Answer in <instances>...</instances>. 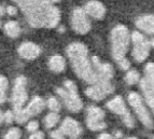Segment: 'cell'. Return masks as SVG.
<instances>
[{
  "mask_svg": "<svg viewBox=\"0 0 154 139\" xmlns=\"http://www.w3.org/2000/svg\"><path fill=\"white\" fill-rule=\"evenodd\" d=\"M25 14L33 28H54L60 21V12L53 5L42 0H13Z\"/></svg>",
  "mask_w": 154,
  "mask_h": 139,
  "instance_id": "obj_1",
  "label": "cell"
},
{
  "mask_svg": "<svg viewBox=\"0 0 154 139\" xmlns=\"http://www.w3.org/2000/svg\"><path fill=\"white\" fill-rule=\"evenodd\" d=\"M67 55L78 77L90 84L97 82V75L88 58V50L84 44L80 42L69 44L67 48Z\"/></svg>",
  "mask_w": 154,
  "mask_h": 139,
  "instance_id": "obj_2",
  "label": "cell"
},
{
  "mask_svg": "<svg viewBox=\"0 0 154 139\" xmlns=\"http://www.w3.org/2000/svg\"><path fill=\"white\" fill-rule=\"evenodd\" d=\"M131 43V34L128 28L124 25H118L111 31V51L112 57L123 70L131 67V63L126 58V53L128 51Z\"/></svg>",
  "mask_w": 154,
  "mask_h": 139,
  "instance_id": "obj_3",
  "label": "cell"
},
{
  "mask_svg": "<svg viewBox=\"0 0 154 139\" xmlns=\"http://www.w3.org/2000/svg\"><path fill=\"white\" fill-rule=\"evenodd\" d=\"M57 94L59 97L62 98L64 101L65 106L67 107L68 110L71 112H79L80 110H82L83 108V103L81 100L80 96L78 95V88L77 85L73 81L67 80L64 82V88H58L56 90Z\"/></svg>",
  "mask_w": 154,
  "mask_h": 139,
  "instance_id": "obj_4",
  "label": "cell"
},
{
  "mask_svg": "<svg viewBox=\"0 0 154 139\" xmlns=\"http://www.w3.org/2000/svg\"><path fill=\"white\" fill-rule=\"evenodd\" d=\"M133 42V57L138 63L144 62L150 54V41L139 31H134L131 36Z\"/></svg>",
  "mask_w": 154,
  "mask_h": 139,
  "instance_id": "obj_5",
  "label": "cell"
},
{
  "mask_svg": "<svg viewBox=\"0 0 154 139\" xmlns=\"http://www.w3.org/2000/svg\"><path fill=\"white\" fill-rule=\"evenodd\" d=\"M44 108H45V101L41 97L35 96L26 108H22L20 110L15 111L14 120H16L17 123L23 124L26 121H28L31 116L41 113Z\"/></svg>",
  "mask_w": 154,
  "mask_h": 139,
  "instance_id": "obj_6",
  "label": "cell"
},
{
  "mask_svg": "<svg viewBox=\"0 0 154 139\" xmlns=\"http://www.w3.org/2000/svg\"><path fill=\"white\" fill-rule=\"evenodd\" d=\"M128 103L133 107V109L136 112L137 116L139 118L140 122L143 124L146 128L152 129L154 127V122L150 116L149 111L146 108L141 97L136 92H131L128 94Z\"/></svg>",
  "mask_w": 154,
  "mask_h": 139,
  "instance_id": "obj_7",
  "label": "cell"
},
{
  "mask_svg": "<svg viewBox=\"0 0 154 139\" xmlns=\"http://www.w3.org/2000/svg\"><path fill=\"white\" fill-rule=\"evenodd\" d=\"M26 84H27V79L23 76L16 78L14 86L12 91V97H11V103H12L13 109L15 111L24 108L26 101L28 99V94L26 90Z\"/></svg>",
  "mask_w": 154,
  "mask_h": 139,
  "instance_id": "obj_8",
  "label": "cell"
},
{
  "mask_svg": "<svg viewBox=\"0 0 154 139\" xmlns=\"http://www.w3.org/2000/svg\"><path fill=\"white\" fill-rule=\"evenodd\" d=\"M113 92H114V85L111 83V81L98 80L85 91V94L91 99L98 101L103 100V98H106V96H108Z\"/></svg>",
  "mask_w": 154,
  "mask_h": 139,
  "instance_id": "obj_9",
  "label": "cell"
},
{
  "mask_svg": "<svg viewBox=\"0 0 154 139\" xmlns=\"http://www.w3.org/2000/svg\"><path fill=\"white\" fill-rule=\"evenodd\" d=\"M71 23L72 29L80 35L88 34L91 30V22L88 20V15L85 13L84 9L75 8L71 14Z\"/></svg>",
  "mask_w": 154,
  "mask_h": 139,
  "instance_id": "obj_10",
  "label": "cell"
},
{
  "mask_svg": "<svg viewBox=\"0 0 154 139\" xmlns=\"http://www.w3.org/2000/svg\"><path fill=\"white\" fill-rule=\"evenodd\" d=\"M105 120V111L96 106H90L88 108L86 125L91 131H101L107 127Z\"/></svg>",
  "mask_w": 154,
  "mask_h": 139,
  "instance_id": "obj_11",
  "label": "cell"
},
{
  "mask_svg": "<svg viewBox=\"0 0 154 139\" xmlns=\"http://www.w3.org/2000/svg\"><path fill=\"white\" fill-rule=\"evenodd\" d=\"M140 81V88L146 96H154V63H148L144 68V77Z\"/></svg>",
  "mask_w": 154,
  "mask_h": 139,
  "instance_id": "obj_12",
  "label": "cell"
},
{
  "mask_svg": "<svg viewBox=\"0 0 154 139\" xmlns=\"http://www.w3.org/2000/svg\"><path fill=\"white\" fill-rule=\"evenodd\" d=\"M92 64L93 67L95 69L96 75H97V81L103 80V81H111L113 76H114V70L113 67L110 64L107 63H100L99 58L94 56L92 58Z\"/></svg>",
  "mask_w": 154,
  "mask_h": 139,
  "instance_id": "obj_13",
  "label": "cell"
},
{
  "mask_svg": "<svg viewBox=\"0 0 154 139\" xmlns=\"http://www.w3.org/2000/svg\"><path fill=\"white\" fill-rule=\"evenodd\" d=\"M59 131L64 136H68L71 139H78L82 134V127L80 123L71 118L65 119L60 125Z\"/></svg>",
  "mask_w": 154,
  "mask_h": 139,
  "instance_id": "obj_14",
  "label": "cell"
},
{
  "mask_svg": "<svg viewBox=\"0 0 154 139\" xmlns=\"http://www.w3.org/2000/svg\"><path fill=\"white\" fill-rule=\"evenodd\" d=\"M85 13L95 20H103L106 15V7L97 0H91L84 7Z\"/></svg>",
  "mask_w": 154,
  "mask_h": 139,
  "instance_id": "obj_15",
  "label": "cell"
},
{
  "mask_svg": "<svg viewBox=\"0 0 154 139\" xmlns=\"http://www.w3.org/2000/svg\"><path fill=\"white\" fill-rule=\"evenodd\" d=\"M40 53H41L40 48L33 42H24L18 48L20 56L24 59H28V60H32V59L37 58L40 55Z\"/></svg>",
  "mask_w": 154,
  "mask_h": 139,
  "instance_id": "obj_16",
  "label": "cell"
},
{
  "mask_svg": "<svg viewBox=\"0 0 154 139\" xmlns=\"http://www.w3.org/2000/svg\"><path fill=\"white\" fill-rule=\"evenodd\" d=\"M136 26L141 31L146 35H154V15L146 14V15L139 16L136 20Z\"/></svg>",
  "mask_w": 154,
  "mask_h": 139,
  "instance_id": "obj_17",
  "label": "cell"
},
{
  "mask_svg": "<svg viewBox=\"0 0 154 139\" xmlns=\"http://www.w3.org/2000/svg\"><path fill=\"white\" fill-rule=\"evenodd\" d=\"M107 108L110 111H112L113 113L119 114V116H123L127 112V109H126L125 103H124L123 98L121 96H116L113 99H111L110 101L107 103Z\"/></svg>",
  "mask_w": 154,
  "mask_h": 139,
  "instance_id": "obj_18",
  "label": "cell"
},
{
  "mask_svg": "<svg viewBox=\"0 0 154 139\" xmlns=\"http://www.w3.org/2000/svg\"><path fill=\"white\" fill-rule=\"evenodd\" d=\"M49 67L55 73H60L66 68V62L65 58L60 55H54L49 60Z\"/></svg>",
  "mask_w": 154,
  "mask_h": 139,
  "instance_id": "obj_19",
  "label": "cell"
},
{
  "mask_svg": "<svg viewBox=\"0 0 154 139\" xmlns=\"http://www.w3.org/2000/svg\"><path fill=\"white\" fill-rule=\"evenodd\" d=\"M5 31L10 38H17L21 35V27L18 25L17 22L15 21H9L5 25Z\"/></svg>",
  "mask_w": 154,
  "mask_h": 139,
  "instance_id": "obj_20",
  "label": "cell"
},
{
  "mask_svg": "<svg viewBox=\"0 0 154 139\" xmlns=\"http://www.w3.org/2000/svg\"><path fill=\"white\" fill-rule=\"evenodd\" d=\"M59 121V116L57 112H50L49 114H46V116L44 118V126L46 128H53L54 126H56V124Z\"/></svg>",
  "mask_w": 154,
  "mask_h": 139,
  "instance_id": "obj_21",
  "label": "cell"
},
{
  "mask_svg": "<svg viewBox=\"0 0 154 139\" xmlns=\"http://www.w3.org/2000/svg\"><path fill=\"white\" fill-rule=\"evenodd\" d=\"M9 88L8 79L3 76L0 77V103H3L7 100V91Z\"/></svg>",
  "mask_w": 154,
  "mask_h": 139,
  "instance_id": "obj_22",
  "label": "cell"
},
{
  "mask_svg": "<svg viewBox=\"0 0 154 139\" xmlns=\"http://www.w3.org/2000/svg\"><path fill=\"white\" fill-rule=\"evenodd\" d=\"M140 80V75H139V72L135 69H131L129 70L125 76V81L127 84L129 85H134L136 84V83L139 82Z\"/></svg>",
  "mask_w": 154,
  "mask_h": 139,
  "instance_id": "obj_23",
  "label": "cell"
},
{
  "mask_svg": "<svg viewBox=\"0 0 154 139\" xmlns=\"http://www.w3.org/2000/svg\"><path fill=\"white\" fill-rule=\"evenodd\" d=\"M46 105L49 107V109L53 112H58L62 109V103H59V100L55 97H50L46 101Z\"/></svg>",
  "mask_w": 154,
  "mask_h": 139,
  "instance_id": "obj_24",
  "label": "cell"
},
{
  "mask_svg": "<svg viewBox=\"0 0 154 139\" xmlns=\"http://www.w3.org/2000/svg\"><path fill=\"white\" fill-rule=\"evenodd\" d=\"M22 136V131L17 127H13L7 131L3 139H20Z\"/></svg>",
  "mask_w": 154,
  "mask_h": 139,
  "instance_id": "obj_25",
  "label": "cell"
},
{
  "mask_svg": "<svg viewBox=\"0 0 154 139\" xmlns=\"http://www.w3.org/2000/svg\"><path fill=\"white\" fill-rule=\"evenodd\" d=\"M122 121H123L124 125L127 126L128 128H133V127L135 126V120H134L133 116L131 114L129 111H127L125 114L122 116Z\"/></svg>",
  "mask_w": 154,
  "mask_h": 139,
  "instance_id": "obj_26",
  "label": "cell"
},
{
  "mask_svg": "<svg viewBox=\"0 0 154 139\" xmlns=\"http://www.w3.org/2000/svg\"><path fill=\"white\" fill-rule=\"evenodd\" d=\"M27 131H30V133H33V131H37L39 128V122L38 121H30L27 124Z\"/></svg>",
  "mask_w": 154,
  "mask_h": 139,
  "instance_id": "obj_27",
  "label": "cell"
},
{
  "mask_svg": "<svg viewBox=\"0 0 154 139\" xmlns=\"http://www.w3.org/2000/svg\"><path fill=\"white\" fill-rule=\"evenodd\" d=\"M3 118H5V123H12L13 120H14V113H13L11 110H8V111H5V113H3Z\"/></svg>",
  "mask_w": 154,
  "mask_h": 139,
  "instance_id": "obj_28",
  "label": "cell"
},
{
  "mask_svg": "<svg viewBox=\"0 0 154 139\" xmlns=\"http://www.w3.org/2000/svg\"><path fill=\"white\" fill-rule=\"evenodd\" d=\"M28 139H44V135L42 131H33Z\"/></svg>",
  "mask_w": 154,
  "mask_h": 139,
  "instance_id": "obj_29",
  "label": "cell"
},
{
  "mask_svg": "<svg viewBox=\"0 0 154 139\" xmlns=\"http://www.w3.org/2000/svg\"><path fill=\"white\" fill-rule=\"evenodd\" d=\"M51 137L53 139H65L64 138V135L60 133V131H59V129L52 131V133H51Z\"/></svg>",
  "mask_w": 154,
  "mask_h": 139,
  "instance_id": "obj_30",
  "label": "cell"
},
{
  "mask_svg": "<svg viewBox=\"0 0 154 139\" xmlns=\"http://www.w3.org/2000/svg\"><path fill=\"white\" fill-rule=\"evenodd\" d=\"M146 99L148 105L151 107V109L153 110V113H154V96H146Z\"/></svg>",
  "mask_w": 154,
  "mask_h": 139,
  "instance_id": "obj_31",
  "label": "cell"
},
{
  "mask_svg": "<svg viewBox=\"0 0 154 139\" xmlns=\"http://www.w3.org/2000/svg\"><path fill=\"white\" fill-rule=\"evenodd\" d=\"M5 12L8 13L9 15L14 16V15H16V13H17V10H16V8H14V7H8V8L5 9Z\"/></svg>",
  "mask_w": 154,
  "mask_h": 139,
  "instance_id": "obj_32",
  "label": "cell"
},
{
  "mask_svg": "<svg viewBox=\"0 0 154 139\" xmlns=\"http://www.w3.org/2000/svg\"><path fill=\"white\" fill-rule=\"evenodd\" d=\"M98 139H113V137L111 136L110 134H100L99 136H98Z\"/></svg>",
  "mask_w": 154,
  "mask_h": 139,
  "instance_id": "obj_33",
  "label": "cell"
},
{
  "mask_svg": "<svg viewBox=\"0 0 154 139\" xmlns=\"http://www.w3.org/2000/svg\"><path fill=\"white\" fill-rule=\"evenodd\" d=\"M42 1H44L45 3H49V5H53V3H57L59 2L60 0H42Z\"/></svg>",
  "mask_w": 154,
  "mask_h": 139,
  "instance_id": "obj_34",
  "label": "cell"
},
{
  "mask_svg": "<svg viewBox=\"0 0 154 139\" xmlns=\"http://www.w3.org/2000/svg\"><path fill=\"white\" fill-rule=\"evenodd\" d=\"M5 9L3 8V7H1V5H0V17H1V16L5 14ZM0 27H1V20H0Z\"/></svg>",
  "mask_w": 154,
  "mask_h": 139,
  "instance_id": "obj_35",
  "label": "cell"
},
{
  "mask_svg": "<svg viewBox=\"0 0 154 139\" xmlns=\"http://www.w3.org/2000/svg\"><path fill=\"white\" fill-rule=\"evenodd\" d=\"M3 121H5V118H3V113H2V111L0 110V124L2 123Z\"/></svg>",
  "mask_w": 154,
  "mask_h": 139,
  "instance_id": "obj_36",
  "label": "cell"
},
{
  "mask_svg": "<svg viewBox=\"0 0 154 139\" xmlns=\"http://www.w3.org/2000/svg\"><path fill=\"white\" fill-rule=\"evenodd\" d=\"M150 45H151L152 48H154V38L150 40Z\"/></svg>",
  "mask_w": 154,
  "mask_h": 139,
  "instance_id": "obj_37",
  "label": "cell"
},
{
  "mask_svg": "<svg viewBox=\"0 0 154 139\" xmlns=\"http://www.w3.org/2000/svg\"><path fill=\"white\" fill-rule=\"evenodd\" d=\"M121 136H122V134H121V133H120V131H118V133H116V136H114V137H116V138H120V137H121Z\"/></svg>",
  "mask_w": 154,
  "mask_h": 139,
  "instance_id": "obj_38",
  "label": "cell"
},
{
  "mask_svg": "<svg viewBox=\"0 0 154 139\" xmlns=\"http://www.w3.org/2000/svg\"><path fill=\"white\" fill-rule=\"evenodd\" d=\"M126 139H138V138H136V137H129V138H126Z\"/></svg>",
  "mask_w": 154,
  "mask_h": 139,
  "instance_id": "obj_39",
  "label": "cell"
},
{
  "mask_svg": "<svg viewBox=\"0 0 154 139\" xmlns=\"http://www.w3.org/2000/svg\"><path fill=\"white\" fill-rule=\"evenodd\" d=\"M152 139H154V136H153V137H152Z\"/></svg>",
  "mask_w": 154,
  "mask_h": 139,
  "instance_id": "obj_40",
  "label": "cell"
}]
</instances>
